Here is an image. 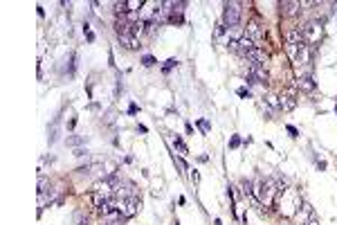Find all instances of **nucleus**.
I'll return each mask as SVG.
<instances>
[{
	"instance_id": "5701e85b",
	"label": "nucleus",
	"mask_w": 337,
	"mask_h": 225,
	"mask_svg": "<svg viewBox=\"0 0 337 225\" xmlns=\"http://www.w3.org/2000/svg\"><path fill=\"white\" fill-rule=\"evenodd\" d=\"M288 133H292V135H294V137H297V135H299V131H297V128H294V126H288Z\"/></svg>"
},
{
	"instance_id": "9d476101",
	"label": "nucleus",
	"mask_w": 337,
	"mask_h": 225,
	"mask_svg": "<svg viewBox=\"0 0 337 225\" xmlns=\"http://www.w3.org/2000/svg\"><path fill=\"white\" fill-rule=\"evenodd\" d=\"M299 48H301V43H286V52H288V56L297 63L299 59Z\"/></svg>"
},
{
	"instance_id": "2eb2a0df",
	"label": "nucleus",
	"mask_w": 337,
	"mask_h": 225,
	"mask_svg": "<svg viewBox=\"0 0 337 225\" xmlns=\"http://www.w3.org/2000/svg\"><path fill=\"white\" fill-rule=\"evenodd\" d=\"M268 104H270L272 108H279V111H281V104H279V97H277V95H270V97H268Z\"/></svg>"
},
{
	"instance_id": "1a4fd4ad",
	"label": "nucleus",
	"mask_w": 337,
	"mask_h": 225,
	"mask_svg": "<svg viewBox=\"0 0 337 225\" xmlns=\"http://www.w3.org/2000/svg\"><path fill=\"white\" fill-rule=\"evenodd\" d=\"M297 9H301L299 2H281V14L284 16H294L297 14Z\"/></svg>"
},
{
	"instance_id": "f257e3e1",
	"label": "nucleus",
	"mask_w": 337,
	"mask_h": 225,
	"mask_svg": "<svg viewBox=\"0 0 337 225\" xmlns=\"http://www.w3.org/2000/svg\"><path fill=\"white\" fill-rule=\"evenodd\" d=\"M277 185H274V180H259L254 187H252V194L256 196V201L259 203H265V205H270L274 198V194H277Z\"/></svg>"
},
{
	"instance_id": "f3484780",
	"label": "nucleus",
	"mask_w": 337,
	"mask_h": 225,
	"mask_svg": "<svg viewBox=\"0 0 337 225\" xmlns=\"http://www.w3.org/2000/svg\"><path fill=\"white\" fill-rule=\"evenodd\" d=\"M303 225H319L317 216H315V214H310V216H308V221H306V223H303Z\"/></svg>"
},
{
	"instance_id": "f8f14e48",
	"label": "nucleus",
	"mask_w": 337,
	"mask_h": 225,
	"mask_svg": "<svg viewBox=\"0 0 337 225\" xmlns=\"http://www.w3.org/2000/svg\"><path fill=\"white\" fill-rule=\"evenodd\" d=\"M297 86L301 90H315V83H313V79H310V77H299L297 79Z\"/></svg>"
},
{
	"instance_id": "4468645a",
	"label": "nucleus",
	"mask_w": 337,
	"mask_h": 225,
	"mask_svg": "<svg viewBox=\"0 0 337 225\" xmlns=\"http://www.w3.org/2000/svg\"><path fill=\"white\" fill-rule=\"evenodd\" d=\"M45 191H48V178H45V176H41V178H39V194L43 196Z\"/></svg>"
},
{
	"instance_id": "ddd939ff",
	"label": "nucleus",
	"mask_w": 337,
	"mask_h": 225,
	"mask_svg": "<svg viewBox=\"0 0 337 225\" xmlns=\"http://www.w3.org/2000/svg\"><path fill=\"white\" fill-rule=\"evenodd\" d=\"M74 225H88V214H86L83 210L74 212Z\"/></svg>"
},
{
	"instance_id": "b1692460",
	"label": "nucleus",
	"mask_w": 337,
	"mask_h": 225,
	"mask_svg": "<svg viewBox=\"0 0 337 225\" xmlns=\"http://www.w3.org/2000/svg\"><path fill=\"white\" fill-rule=\"evenodd\" d=\"M279 225H290V223H288V221H281V223H279Z\"/></svg>"
},
{
	"instance_id": "dca6fc26",
	"label": "nucleus",
	"mask_w": 337,
	"mask_h": 225,
	"mask_svg": "<svg viewBox=\"0 0 337 225\" xmlns=\"http://www.w3.org/2000/svg\"><path fill=\"white\" fill-rule=\"evenodd\" d=\"M142 63L146 65V68H151V65H155V59H153L151 54H146V56H144V59H142Z\"/></svg>"
},
{
	"instance_id": "0eeeda50",
	"label": "nucleus",
	"mask_w": 337,
	"mask_h": 225,
	"mask_svg": "<svg viewBox=\"0 0 337 225\" xmlns=\"http://www.w3.org/2000/svg\"><path fill=\"white\" fill-rule=\"evenodd\" d=\"M245 59H247V63H265V61H268V54H265L261 48H256V50H252Z\"/></svg>"
},
{
	"instance_id": "423d86ee",
	"label": "nucleus",
	"mask_w": 337,
	"mask_h": 225,
	"mask_svg": "<svg viewBox=\"0 0 337 225\" xmlns=\"http://www.w3.org/2000/svg\"><path fill=\"white\" fill-rule=\"evenodd\" d=\"M119 43L126 50H140V41L135 34H119Z\"/></svg>"
},
{
	"instance_id": "412c9836",
	"label": "nucleus",
	"mask_w": 337,
	"mask_h": 225,
	"mask_svg": "<svg viewBox=\"0 0 337 225\" xmlns=\"http://www.w3.org/2000/svg\"><path fill=\"white\" fill-rule=\"evenodd\" d=\"M232 147H239V144H241V137H232Z\"/></svg>"
},
{
	"instance_id": "4be33fe9",
	"label": "nucleus",
	"mask_w": 337,
	"mask_h": 225,
	"mask_svg": "<svg viewBox=\"0 0 337 225\" xmlns=\"http://www.w3.org/2000/svg\"><path fill=\"white\" fill-rule=\"evenodd\" d=\"M239 95H241V97H249V90H245V88H241V90H239Z\"/></svg>"
},
{
	"instance_id": "20e7f679",
	"label": "nucleus",
	"mask_w": 337,
	"mask_h": 225,
	"mask_svg": "<svg viewBox=\"0 0 337 225\" xmlns=\"http://www.w3.org/2000/svg\"><path fill=\"white\" fill-rule=\"evenodd\" d=\"M137 207H140V198L137 196H128V198H117V210L124 214V219H131L137 214Z\"/></svg>"
},
{
	"instance_id": "9b49d317",
	"label": "nucleus",
	"mask_w": 337,
	"mask_h": 225,
	"mask_svg": "<svg viewBox=\"0 0 337 225\" xmlns=\"http://www.w3.org/2000/svg\"><path fill=\"white\" fill-rule=\"evenodd\" d=\"M286 39H288V43H303L301 27H299V30H290L288 34H286Z\"/></svg>"
},
{
	"instance_id": "f03ea898",
	"label": "nucleus",
	"mask_w": 337,
	"mask_h": 225,
	"mask_svg": "<svg viewBox=\"0 0 337 225\" xmlns=\"http://www.w3.org/2000/svg\"><path fill=\"white\" fill-rule=\"evenodd\" d=\"M301 34H303V43L306 45L319 43L322 36H324V23L322 20H308V23L301 27Z\"/></svg>"
},
{
	"instance_id": "a211bd4d",
	"label": "nucleus",
	"mask_w": 337,
	"mask_h": 225,
	"mask_svg": "<svg viewBox=\"0 0 337 225\" xmlns=\"http://www.w3.org/2000/svg\"><path fill=\"white\" fill-rule=\"evenodd\" d=\"M173 144H176V147L180 149V153H187V147H185V144L180 142V140H178V137H173Z\"/></svg>"
},
{
	"instance_id": "6e6552de",
	"label": "nucleus",
	"mask_w": 337,
	"mask_h": 225,
	"mask_svg": "<svg viewBox=\"0 0 337 225\" xmlns=\"http://www.w3.org/2000/svg\"><path fill=\"white\" fill-rule=\"evenodd\" d=\"M279 104H281V111H292V108L297 106V99H294L292 93H288V95H281V97H279Z\"/></svg>"
},
{
	"instance_id": "39448f33",
	"label": "nucleus",
	"mask_w": 337,
	"mask_h": 225,
	"mask_svg": "<svg viewBox=\"0 0 337 225\" xmlns=\"http://www.w3.org/2000/svg\"><path fill=\"white\" fill-rule=\"evenodd\" d=\"M245 36H249V39L254 41V43H261V41L265 39V27L261 23H256V20H252V23L247 25V32H245Z\"/></svg>"
},
{
	"instance_id": "aec40b11",
	"label": "nucleus",
	"mask_w": 337,
	"mask_h": 225,
	"mask_svg": "<svg viewBox=\"0 0 337 225\" xmlns=\"http://www.w3.org/2000/svg\"><path fill=\"white\" fill-rule=\"evenodd\" d=\"M198 126H200V128H202V131H205V133L209 131V124H207L205 119H200V122H198Z\"/></svg>"
},
{
	"instance_id": "7ed1b4c3",
	"label": "nucleus",
	"mask_w": 337,
	"mask_h": 225,
	"mask_svg": "<svg viewBox=\"0 0 337 225\" xmlns=\"http://www.w3.org/2000/svg\"><path fill=\"white\" fill-rule=\"evenodd\" d=\"M223 20H225V25H227L230 30H234L236 25L241 23V5L239 2H225Z\"/></svg>"
},
{
	"instance_id": "6ab92c4d",
	"label": "nucleus",
	"mask_w": 337,
	"mask_h": 225,
	"mask_svg": "<svg viewBox=\"0 0 337 225\" xmlns=\"http://www.w3.org/2000/svg\"><path fill=\"white\" fill-rule=\"evenodd\" d=\"M173 65H178V61H176V59H169V61L164 63V72H166V70H171Z\"/></svg>"
}]
</instances>
